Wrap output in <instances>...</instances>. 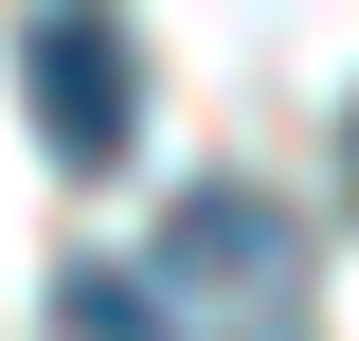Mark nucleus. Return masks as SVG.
I'll return each mask as SVG.
<instances>
[{
  "label": "nucleus",
  "instance_id": "nucleus-1",
  "mask_svg": "<svg viewBox=\"0 0 359 341\" xmlns=\"http://www.w3.org/2000/svg\"><path fill=\"white\" fill-rule=\"evenodd\" d=\"M18 90H36V144L72 180H108L126 126H144V72H126V18H108V0H36V18H18Z\"/></svg>",
  "mask_w": 359,
  "mask_h": 341
},
{
  "label": "nucleus",
  "instance_id": "nucleus-2",
  "mask_svg": "<svg viewBox=\"0 0 359 341\" xmlns=\"http://www.w3.org/2000/svg\"><path fill=\"white\" fill-rule=\"evenodd\" d=\"M162 288H233V305H287V215L252 198V180H198L162 234Z\"/></svg>",
  "mask_w": 359,
  "mask_h": 341
},
{
  "label": "nucleus",
  "instance_id": "nucleus-3",
  "mask_svg": "<svg viewBox=\"0 0 359 341\" xmlns=\"http://www.w3.org/2000/svg\"><path fill=\"white\" fill-rule=\"evenodd\" d=\"M54 341H180V288L162 269H72L54 288Z\"/></svg>",
  "mask_w": 359,
  "mask_h": 341
},
{
  "label": "nucleus",
  "instance_id": "nucleus-4",
  "mask_svg": "<svg viewBox=\"0 0 359 341\" xmlns=\"http://www.w3.org/2000/svg\"><path fill=\"white\" fill-rule=\"evenodd\" d=\"M341 198H359V126H341Z\"/></svg>",
  "mask_w": 359,
  "mask_h": 341
},
{
  "label": "nucleus",
  "instance_id": "nucleus-5",
  "mask_svg": "<svg viewBox=\"0 0 359 341\" xmlns=\"http://www.w3.org/2000/svg\"><path fill=\"white\" fill-rule=\"evenodd\" d=\"M252 341H287V305H269V323H252Z\"/></svg>",
  "mask_w": 359,
  "mask_h": 341
}]
</instances>
